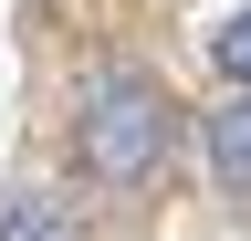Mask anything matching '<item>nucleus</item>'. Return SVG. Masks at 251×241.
I'll use <instances>...</instances> for the list:
<instances>
[{"instance_id": "obj_1", "label": "nucleus", "mask_w": 251, "mask_h": 241, "mask_svg": "<svg viewBox=\"0 0 251 241\" xmlns=\"http://www.w3.org/2000/svg\"><path fill=\"white\" fill-rule=\"evenodd\" d=\"M157 158H168V95H157V74L94 63L84 74V168L105 189H136Z\"/></svg>"}, {"instance_id": "obj_2", "label": "nucleus", "mask_w": 251, "mask_h": 241, "mask_svg": "<svg viewBox=\"0 0 251 241\" xmlns=\"http://www.w3.org/2000/svg\"><path fill=\"white\" fill-rule=\"evenodd\" d=\"M209 178L220 189H251V84L209 115Z\"/></svg>"}, {"instance_id": "obj_3", "label": "nucleus", "mask_w": 251, "mask_h": 241, "mask_svg": "<svg viewBox=\"0 0 251 241\" xmlns=\"http://www.w3.org/2000/svg\"><path fill=\"white\" fill-rule=\"evenodd\" d=\"M0 241H84V231L63 220L52 199H31V189H21V199H0Z\"/></svg>"}, {"instance_id": "obj_4", "label": "nucleus", "mask_w": 251, "mask_h": 241, "mask_svg": "<svg viewBox=\"0 0 251 241\" xmlns=\"http://www.w3.org/2000/svg\"><path fill=\"white\" fill-rule=\"evenodd\" d=\"M209 63L230 74V84H251V11H230V21L209 32Z\"/></svg>"}]
</instances>
